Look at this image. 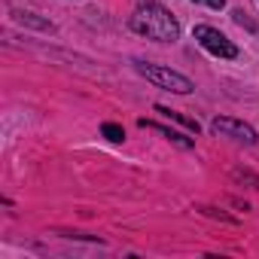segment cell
<instances>
[{
	"mask_svg": "<svg viewBox=\"0 0 259 259\" xmlns=\"http://www.w3.org/2000/svg\"><path fill=\"white\" fill-rule=\"evenodd\" d=\"M132 28L150 40H159V43H174L180 37L177 19L162 4H141L132 16Z\"/></svg>",
	"mask_w": 259,
	"mask_h": 259,
	"instance_id": "1",
	"label": "cell"
},
{
	"mask_svg": "<svg viewBox=\"0 0 259 259\" xmlns=\"http://www.w3.org/2000/svg\"><path fill=\"white\" fill-rule=\"evenodd\" d=\"M210 128L217 135H223V138H232V141H238V144H247V147H253L259 138H256V132L250 125H244V122H238V119H213L210 122Z\"/></svg>",
	"mask_w": 259,
	"mask_h": 259,
	"instance_id": "4",
	"label": "cell"
},
{
	"mask_svg": "<svg viewBox=\"0 0 259 259\" xmlns=\"http://www.w3.org/2000/svg\"><path fill=\"white\" fill-rule=\"evenodd\" d=\"M195 40L210 52V55H217V58H235L238 55V49H235V43L226 37V34H220L217 28H207V25H195Z\"/></svg>",
	"mask_w": 259,
	"mask_h": 259,
	"instance_id": "3",
	"label": "cell"
},
{
	"mask_svg": "<svg viewBox=\"0 0 259 259\" xmlns=\"http://www.w3.org/2000/svg\"><path fill=\"white\" fill-rule=\"evenodd\" d=\"M138 73H141V76H147L150 82H156V85L168 89V92H177V95H189V92L195 89V85H192V79H186L183 73L168 70V67H156V64H144V61H138Z\"/></svg>",
	"mask_w": 259,
	"mask_h": 259,
	"instance_id": "2",
	"label": "cell"
},
{
	"mask_svg": "<svg viewBox=\"0 0 259 259\" xmlns=\"http://www.w3.org/2000/svg\"><path fill=\"white\" fill-rule=\"evenodd\" d=\"M101 132H104V138H107V141H113V144H119V141L125 138V132H122L119 125H113V122H107V125L101 128Z\"/></svg>",
	"mask_w": 259,
	"mask_h": 259,
	"instance_id": "7",
	"label": "cell"
},
{
	"mask_svg": "<svg viewBox=\"0 0 259 259\" xmlns=\"http://www.w3.org/2000/svg\"><path fill=\"white\" fill-rule=\"evenodd\" d=\"M156 110H159L162 116H168V119H177V122H183V125L189 128V132H195V135H198V122H195V119H186L183 113H177V110H168V107H156Z\"/></svg>",
	"mask_w": 259,
	"mask_h": 259,
	"instance_id": "6",
	"label": "cell"
},
{
	"mask_svg": "<svg viewBox=\"0 0 259 259\" xmlns=\"http://www.w3.org/2000/svg\"><path fill=\"white\" fill-rule=\"evenodd\" d=\"M195 4H207V7H213V10H223L226 0H195Z\"/></svg>",
	"mask_w": 259,
	"mask_h": 259,
	"instance_id": "8",
	"label": "cell"
},
{
	"mask_svg": "<svg viewBox=\"0 0 259 259\" xmlns=\"http://www.w3.org/2000/svg\"><path fill=\"white\" fill-rule=\"evenodd\" d=\"M141 128H153V132H159L162 138H168L171 144H177L180 150H192V141H186L183 135H177V132H171V128H162L159 122H147V119H141Z\"/></svg>",
	"mask_w": 259,
	"mask_h": 259,
	"instance_id": "5",
	"label": "cell"
}]
</instances>
